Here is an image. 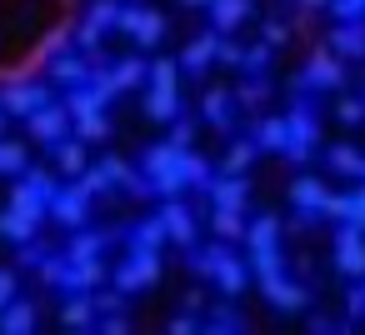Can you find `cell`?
Returning a JSON list of instances; mask_svg holds the SVG:
<instances>
[{
    "label": "cell",
    "mask_w": 365,
    "mask_h": 335,
    "mask_svg": "<svg viewBox=\"0 0 365 335\" xmlns=\"http://www.w3.org/2000/svg\"><path fill=\"white\" fill-rule=\"evenodd\" d=\"M56 26H66V0H0V81L36 71Z\"/></svg>",
    "instance_id": "1"
},
{
    "label": "cell",
    "mask_w": 365,
    "mask_h": 335,
    "mask_svg": "<svg viewBox=\"0 0 365 335\" xmlns=\"http://www.w3.org/2000/svg\"><path fill=\"white\" fill-rule=\"evenodd\" d=\"M140 165H145L150 190H160L165 200H175V195H185L190 185H205V180H210V175H205V160H200L190 145H175V140L150 145Z\"/></svg>",
    "instance_id": "2"
},
{
    "label": "cell",
    "mask_w": 365,
    "mask_h": 335,
    "mask_svg": "<svg viewBox=\"0 0 365 335\" xmlns=\"http://www.w3.org/2000/svg\"><path fill=\"white\" fill-rule=\"evenodd\" d=\"M106 91L91 81V86H76L71 91V100H66V110H71V120H76V135L81 140H106L110 135V120H106Z\"/></svg>",
    "instance_id": "3"
},
{
    "label": "cell",
    "mask_w": 365,
    "mask_h": 335,
    "mask_svg": "<svg viewBox=\"0 0 365 335\" xmlns=\"http://www.w3.org/2000/svg\"><path fill=\"white\" fill-rule=\"evenodd\" d=\"M245 250H250V275H275L285 270V255H280V220L275 215H255L250 230H245Z\"/></svg>",
    "instance_id": "4"
},
{
    "label": "cell",
    "mask_w": 365,
    "mask_h": 335,
    "mask_svg": "<svg viewBox=\"0 0 365 335\" xmlns=\"http://www.w3.org/2000/svg\"><path fill=\"white\" fill-rule=\"evenodd\" d=\"M145 115H150V120H175V115H180V61H155V66H150Z\"/></svg>",
    "instance_id": "5"
},
{
    "label": "cell",
    "mask_w": 365,
    "mask_h": 335,
    "mask_svg": "<svg viewBox=\"0 0 365 335\" xmlns=\"http://www.w3.org/2000/svg\"><path fill=\"white\" fill-rule=\"evenodd\" d=\"M115 31L120 36H130L140 51H150V46H160V36H165V16L160 11H150V6H120V21H115Z\"/></svg>",
    "instance_id": "6"
},
{
    "label": "cell",
    "mask_w": 365,
    "mask_h": 335,
    "mask_svg": "<svg viewBox=\"0 0 365 335\" xmlns=\"http://www.w3.org/2000/svg\"><path fill=\"white\" fill-rule=\"evenodd\" d=\"M0 105H6V115H36L41 105H51V86H41V81H26V76H16V81H0Z\"/></svg>",
    "instance_id": "7"
},
{
    "label": "cell",
    "mask_w": 365,
    "mask_h": 335,
    "mask_svg": "<svg viewBox=\"0 0 365 335\" xmlns=\"http://www.w3.org/2000/svg\"><path fill=\"white\" fill-rule=\"evenodd\" d=\"M160 280V250H130L120 265H115V285L130 295V290H145Z\"/></svg>",
    "instance_id": "8"
},
{
    "label": "cell",
    "mask_w": 365,
    "mask_h": 335,
    "mask_svg": "<svg viewBox=\"0 0 365 335\" xmlns=\"http://www.w3.org/2000/svg\"><path fill=\"white\" fill-rule=\"evenodd\" d=\"M335 270L365 280V225L340 220V230H335Z\"/></svg>",
    "instance_id": "9"
},
{
    "label": "cell",
    "mask_w": 365,
    "mask_h": 335,
    "mask_svg": "<svg viewBox=\"0 0 365 335\" xmlns=\"http://www.w3.org/2000/svg\"><path fill=\"white\" fill-rule=\"evenodd\" d=\"M91 190H86V180H76V185H66V190H56V200H51V215L61 220V225H71V230H81L86 220H91Z\"/></svg>",
    "instance_id": "10"
},
{
    "label": "cell",
    "mask_w": 365,
    "mask_h": 335,
    "mask_svg": "<svg viewBox=\"0 0 365 335\" xmlns=\"http://www.w3.org/2000/svg\"><path fill=\"white\" fill-rule=\"evenodd\" d=\"M26 125H31V135H36L41 145H61V140H66V135L76 130L71 110H66V105H56V100H51V105H41V110H36V115H31Z\"/></svg>",
    "instance_id": "11"
},
{
    "label": "cell",
    "mask_w": 365,
    "mask_h": 335,
    "mask_svg": "<svg viewBox=\"0 0 365 335\" xmlns=\"http://www.w3.org/2000/svg\"><path fill=\"white\" fill-rule=\"evenodd\" d=\"M285 125H290L285 160H310V150H315V140H320V125H315V115H310L305 105H295V110L285 115Z\"/></svg>",
    "instance_id": "12"
},
{
    "label": "cell",
    "mask_w": 365,
    "mask_h": 335,
    "mask_svg": "<svg viewBox=\"0 0 365 335\" xmlns=\"http://www.w3.org/2000/svg\"><path fill=\"white\" fill-rule=\"evenodd\" d=\"M205 195H210V205L215 210H245L250 205V180L245 175H215V180H205Z\"/></svg>",
    "instance_id": "13"
},
{
    "label": "cell",
    "mask_w": 365,
    "mask_h": 335,
    "mask_svg": "<svg viewBox=\"0 0 365 335\" xmlns=\"http://www.w3.org/2000/svg\"><path fill=\"white\" fill-rule=\"evenodd\" d=\"M260 295L275 305V310H305V285L300 280H290L285 270H275V275H260Z\"/></svg>",
    "instance_id": "14"
},
{
    "label": "cell",
    "mask_w": 365,
    "mask_h": 335,
    "mask_svg": "<svg viewBox=\"0 0 365 335\" xmlns=\"http://www.w3.org/2000/svg\"><path fill=\"white\" fill-rule=\"evenodd\" d=\"M91 56L86 51H61L56 61H51V81L56 86H66V91H76V86H91Z\"/></svg>",
    "instance_id": "15"
},
{
    "label": "cell",
    "mask_w": 365,
    "mask_h": 335,
    "mask_svg": "<svg viewBox=\"0 0 365 335\" xmlns=\"http://www.w3.org/2000/svg\"><path fill=\"white\" fill-rule=\"evenodd\" d=\"M155 215H160V225H165L170 245H185V250H195V215L180 205V195H175V200H165Z\"/></svg>",
    "instance_id": "16"
},
{
    "label": "cell",
    "mask_w": 365,
    "mask_h": 335,
    "mask_svg": "<svg viewBox=\"0 0 365 335\" xmlns=\"http://www.w3.org/2000/svg\"><path fill=\"white\" fill-rule=\"evenodd\" d=\"M290 200H295V210H310V215H330V190H325V180H315V175H300L295 185H290Z\"/></svg>",
    "instance_id": "17"
},
{
    "label": "cell",
    "mask_w": 365,
    "mask_h": 335,
    "mask_svg": "<svg viewBox=\"0 0 365 335\" xmlns=\"http://www.w3.org/2000/svg\"><path fill=\"white\" fill-rule=\"evenodd\" d=\"M340 56L335 51H315L310 56V66H305V86H315V91H340Z\"/></svg>",
    "instance_id": "18"
},
{
    "label": "cell",
    "mask_w": 365,
    "mask_h": 335,
    "mask_svg": "<svg viewBox=\"0 0 365 335\" xmlns=\"http://www.w3.org/2000/svg\"><path fill=\"white\" fill-rule=\"evenodd\" d=\"M215 285H220L225 295H240V290L250 285V260H235V255L220 245V260H215Z\"/></svg>",
    "instance_id": "19"
},
{
    "label": "cell",
    "mask_w": 365,
    "mask_h": 335,
    "mask_svg": "<svg viewBox=\"0 0 365 335\" xmlns=\"http://www.w3.org/2000/svg\"><path fill=\"white\" fill-rule=\"evenodd\" d=\"M255 11V0H210V26L225 36V31H240Z\"/></svg>",
    "instance_id": "20"
},
{
    "label": "cell",
    "mask_w": 365,
    "mask_h": 335,
    "mask_svg": "<svg viewBox=\"0 0 365 335\" xmlns=\"http://www.w3.org/2000/svg\"><path fill=\"white\" fill-rule=\"evenodd\" d=\"M215 51H220V31L210 26L205 36H195V41L180 51V71H205V66L215 61Z\"/></svg>",
    "instance_id": "21"
},
{
    "label": "cell",
    "mask_w": 365,
    "mask_h": 335,
    "mask_svg": "<svg viewBox=\"0 0 365 335\" xmlns=\"http://www.w3.org/2000/svg\"><path fill=\"white\" fill-rule=\"evenodd\" d=\"M51 150H56V170H61V175H76V180H81V175L91 170V155H86V140H81V135H76V140L66 135V140L51 145Z\"/></svg>",
    "instance_id": "22"
},
{
    "label": "cell",
    "mask_w": 365,
    "mask_h": 335,
    "mask_svg": "<svg viewBox=\"0 0 365 335\" xmlns=\"http://www.w3.org/2000/svg\"><path fill=\"white\" fill-rule=\"evenodd\" d=\"M330 51L345 56V61H350V56L365 61V26H360V21H340V26L330 31Z\"/></svg>",
    "instance_id": "23"
},
{
    "label": "cell",
    "mask_w": 365,
    "mask_h": 335,
    "mask_svg": "<svg viewBox=\"0 0 365 335\" xmlns=\"http://www.w3.org/2000/svg\"><path fill=\"white\" fill-rule=\"evenodd\" d=\"M255 145L270 150V155H285V145H290V125H285V115H260V125H255Z\"/></svg>",
    "instance_id": "24"
},
{
    "label": "cell",
    "mask_w": 365,
    "mask_h": 335,
    "mask_svg": "<svg viewBox=\"0 0 365 335\" xmlns=\"http://www.w3.org/2000/svg\"><path fill=\"white\" fill-rule=\"evenodd\" d=\"M330 220H350V225H365V180L345 195L330 200Z\"/></svg>",
    "instance_id": "25"
},
{
    "label": "cell",
    "mask_w": 365,
    "mask_h": 335,
    "mask_svg": "<svg viewBox=\"0 0 365 335\" xmlns=\"http://www.w3.org/2000/svg\"><path fill=\"white\" fill-rule=\"evenodd\" d=\"M36 230H41V225H36L31 215H21L16 205H6V210H0V240H11V245H26Z\"/></svg>",
    "instance_id": "26"
},
{
    "label": "cell",
    "mask_w": 365,
    "mask_h": 335,
    "mask_svg": "<svg viewBox=\"0 0 365 335\" xmlns=\"http://www.w3.org/2000/svg\"><path fill=\"white\" fill-rule=\"evenodd\" d=\"M26 330H36V305L11 300L6 310H0V335H26Z\"/></svg>",
    "instance_id": "27"
},
{
    "label": "cell",
    "mask_w": 365,
    "mask_h": 335,
    "mask_svg": "<svg viewBox=\"0 0 365 335\" xmlns=\"http://www.w3.org/2000/svg\"><path fill=\"white\" fill-rule=\"evenodd\" d=\"M110 76H115V86H120V91H135V86H145V81H150V66H145L140 56H125V61H115V66H110Z\"/></svg>",
    "instance_id": "28"
},
{
    "label": "cell",
    "mask_w": 365,
    "mask_h": 335,
    "mask_svg": "<svg viewBox=\"0 0 365 335\" xmlns=\"http://www.w3.org/2000/svg\"><path fill=\"white\" fill-rule=\"evenodd\" d=\"M230 105H235V91L215 86V91L205 96V120H210L215 130H230Z\"/></svg>",
    "instance_id": "29"
},
{
    "label": "cell",
    "mask_w": 365,
    "mask_h": 335,
    "mask_svg": "<svg viewBox=\"0 0 365 335\" xmlns=\"http://www.w3.org/2000/svg\"><path fill=\"white\" fill-rule=\"evenodd\" d=\"M210 230L220 235V240H245V210H210Z\"/></svg>",
    "instance_id": "30"
},
{
    "label": "cell",
    "mask_w": 365,
    "mask_h": 335,
    "mask_svg": "<svg viewBox=\"0 0 365 335\" xmlns=\"http://www.w3.org/2000/svg\"><path fill=\"white\" fill-rule=\"evenodd\" d=\"M101 250H106V230H86V225H81V235L71 240L66 260H101Z\"/></svg>",
    "instance_id": "31"
},
{
    "label": "cell",
    "mask_w": 365,
    "mask_h": 335,
    "mask_svg": "<svg viewBox=\"0 0 365 335\" xmlns=\"http://www.w3.org/2000/svg\"><path fill=\"white\" fill-rule=\"evenodd\" d=\"M91 320H96V300H91V295H71L66 310H61V325H66V330H86Z\"/></svg>",
    "instance_id": "32"
},
{
    "label": "cell",
    "mask_w": 365,
    "mask_h": 335,
    "mask_svg": "<svg viewBox=\"0 0 365 335\" xmlns=\"http://www.w3.org/2000/svg\"><path fill=\"white\" fill-rule=\"evenodd\" d=\"M11 205H16V210H21V215H31V220H36V225H41V220H46V215H51V205H46V200H41V195H36V190H31V185H26V180H21V185H16V190H11Z\"/></svg>",
    "instance_id": "33"
},
{
    "label": "cell",
    "mask_w": 365,
    "mask_h": 335,
    "mask_svg": "<svg viewBox=\"0 0 365 335\" xmlns=\"http://www.w3.org/2000/svg\"><path fill=\"white\" fill-rule=\"evenodd\" d=\"M170 235H165V225H160V215H150V220H140L135 225V235H130V250H160Z\"/></svg>",
    "instance_id": "34"
},
{
    "label": "cell",
    "mask_w": 365,
    "mask_h": 335,
    "mask_svg": "<svg viewBox=\"0 0 365 335\" xmlns=\"http://www.w3.org/2000/svg\"><path fill=\"white\" fill-rule=\"evenodd\" d=\"M255 150H260L255 140H235V145L225 150V160H220V170H225V175H245V170H250V160H255Z\"/></svg>",
    "instance_id": "35"
},
{
    "label": "cell",
    "mask_w": 365,
    "mask_h": 335,
    "mask_svg": "<svg viewBox=\"0 0 365 335\" xmlns=\"http://www.w3.org/2000/svg\"><path fill=\"white\" fill-rule=\"evenodd\" d=\"M330 170H335V175H355V180H365V155L350 150V145H335V150H330Z\"/></svg>",
    "instance_id": "36"
},
{
    "label": "cell",
    "mask_w": 365,
    "mask_h": 335,
    "mask_svg": "<svg viewBox=\"0 0 365 335\" xmlns=\"http://www.w3.org/2000/svg\"><path fill=\"white\" fill-rule=\"evenodd\" d=\"M21 180H26V185H31L46 205H51V200H56V190H61V185H56V175H51V170H41V165H36V170L26 165V170H21Z\"/></svg>",
    "instance_id": "37"
},
{
    "label": "cell",
    "mask_w": 365,
    "mask_h": 335,
    "mask_svg": "<svg viewBox=\"0 0 365 335\" xmlns=\"http://www.w3.org/2000/svg\"><path fill=\"white\" fill-rule=\"evenodd\" d=\"M26 170V145L21 140H0V175H21Z\"/></svg>",
    "instance_id": "38"
},
{
    "label": "cell",
    "mask_w": 365,
    "mask_h": 335,
    "mask_svg": "<svg viewBox=\"0 0 365 335\" xmlns=\"http://www.w3.org/2000/svg\"><path fill=\"white\" fill-rule=\"evenodd\" d=\"M335 115H340L345 125H360V120H365V100H360V96H345V100L335 105Z\"/></svg>",
    "instance_id": "39"
},
{
    "label": "cell",
    "mask_w": 365,
    "mask_h": 335,
    "mask_svg": "<svg viewBox=\"0 0 365 335\" xmlns=\"http://www.w3.org/2000/svg\"><path fill=\"white\" fill-rule=\"evenodd\" d=\"M335 21H365V0H330Z\"/></svg>",
    "instance_id": "40"
},
{
    "label": "cell",
    "mask_w": 365,
    "mask_h": 335,
    "mask_svg": "<svg viewBox=\"0 0 365 335\" xmlns=\"http://www.w3.org/2000/svg\"><path fill=\"white\" fill-rule=\"evenodd\" d=\"M260 36H265V46L275 51V46H285V41H290V26H285V21H265V31H260Z\"/></svg>",
    "instance_id": "41"
},
{
    "label": "cell",
    "mask_w": 365,
    "mask_h": 335,
    "mask_svg": "<svg viewBox=\"0 0 365 335\" xmlns=\"http://www.w3.org/2000/svg\"><path fill=\"white\" fill-rule=\"evenodd\" d=\"M210 330H240L235 310H230V305H215V310H210Z\"/></svg>",
    "instance_id": "42"
},
{
    "label": "cell",
    "mask_w": 365,
    "mask_h": 335,
    "mask_svg": "<svg viewBox=\"0 0 365 335\" xmlns=\"http://www.w3.org/2000/svg\"><path fill=\"white\" fill-rule=\"evenodd\" d=\"M215 61H225V66H245V51H240L235 41H225V36H220V51H215Z\"/></svg>",
    "instance_id": "43"
},
{
    "label": "cell",
    "mask_w": 365,
    "mask_h": 335,
    "mask_svg": "<svg viewBox=\"0 0 365 335\" xmlns=\"http://www.w3.org/2000/svg\"><path fill=\"white\" fill-rule=\"evenodd\" d=\"M170 140H175V145H195V120H180V115H175V130H170Z\"/></svg>",
    "instance_id": "44"
},
{
    "label": "cell",
    "mask_w": 365,
    "mask_h": 335,
    "mask_svg": "<svg viewBox=\"0 0 365 335\" xmlns=\"http://www.w3.org/2000/svg\"><path fill=\"white\" fill-rule=\"evenodd\" d=\"M120 295H125L120 285H115V290H101V295H96V310H101V315H110V310H120Z\"/></svg>",
    "instance_id": "45"
},
{
    "label": "cell",
    "mask_w": 365,
    "mask_h": 335,
    "mask_svg": "<svg viewBox=\"0 0 365 335\" xmlns=\"http://www.w3.org/2000/svg\"><path fill=\"white\" fill-rule=\"evenodd\" d=\"M16 300V270H0V310Z\"/></svg>",
    "instance_id": "46"
},
{
    "label": "cell",
    "mask_w": 365,
    "mask_h": 335,
    "mask_svg": "<svg viewBox=\"0 0 365 335\" xmlns=\"http://www.w3.org/2000/svg\"><path fill=\"white\" fill-rule=\"evenodd\" d=\"M260 96H265V81H245V86L235 91V100H245V105H255Z\"/></svg>",
    "instance_id": "47"
},
{
    "label": "cell",
    "mask_w": 365,
    "mask_h": 335,
    "mask_svg": "<svg viewBox=\"0 0 365 335\" xmlns=\"http://www.w3.org/2000/svg\"><path fill=\"white\" fill-rule=\"evenodd\" d=\"M265 56H270V46H255V51H245V71H260V66H265Z\"/></svg>",
    "instance_id": "48"
},
{
    "label": "cell",
    "mask_w": 365,
    "mask_h": 335,
    "mask_svg": "<svg viewBox=\"0 0 365 335\" xmlns=\"http://www.w3.org/2000/svg\"><path fill=\"white\" fill-rule=\"evenodd\" d=\"M101 330H106V335H125V330H130V325H125V320H120V315H115V310H110V315H106V320H101Z\"/></svg>",
    "instance_id": "49"
},
{
    "label": "cell",
    "mask_w": 365,
    "mask_h": 335,
    "mask_svg": "<svg viewBox=\"0 0 365 335\" xmlns=\"http://www.w3.org/2000/svg\"><path fill=\"white\" fill-rule=\"evenodd\" d=\"M170 330H175V335H190V330H195V315H180V320H170Z\"/></svg>",
    "instance_id": "50"
},
{
    "label": "cell",
    "mask_w": 365,
    "mask_h": 335,
    "mask_svg": "<svg viewBox=\"0 0 365 335\" xmlns=\"http://www.w3.org/2000/svg\"><path fill=\"white\" fill-rule=\"evenodd\" d=\"M300 11H320V6H330V0H295Z\"/></svg>",
    "instance_id": "51"
},
{
    "label": "cell",
    "mask_w": 365,
    "mask_h": 335,
    "mask_svg": "<svg viewBox=\"0 0 365 335\" xmlns=\"http://www.w3.org/2000/svg\"><path fill=\"white\" fill-rule=\"evenodd\" d=\"M180 6H205V11H210V0H180Z\"/></svg>",
    "instance_id": "52"
},
{
    "label": "cell",
    "mask_w": 365,
    "mask_h": 335,
    "mask_svg": "<svg viewBox=\"0 0 365 335\" xmlns=\"http://www.w3.org/2000/svg\"><path fill=\"white\" fill-rule=\"evenodd\" d=\"M6 120H11V115H6V105H0V125H6Z\"/></svg>",
    "instance_id": "53"
},
{
    "label": "cell",
    "mask_w": 365,
    "mask_h": 335,
    "mask_svg": "<svg viewBox=\"0 0 365 335\" xmlns=\"http://www.w3.org/2000/svg\"><path fill=\"white\" fill-rule=\"evenodd\" d=\"M135 6H145V0H135Z\"/></svg>",
    "instance_id": "54"
}]
</instances>
